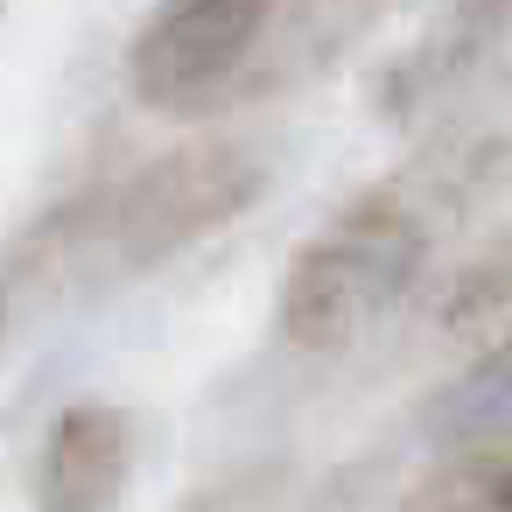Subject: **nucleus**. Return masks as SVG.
Returning a JSON list of instances; mask_svg holds the SVG:
<instances>
[{"label": "nucleus", "mask_w": 512, "mask_h": 512, "mask_svg": "<svg viewBox=\"0 0 512 512\" xmlns=\"http://www.w3.org/2000/svg\"><path fill=\"white\" fill-rule=\"evenodd\" d=\"M274 29V8L253 0H176L148 15L127 57L134 99L162 120H197L218 113L260 64V43Z\"/></svg>", "instance_id": "f03ea898"}, {"label": "nucleus", "mask_w": 512, "mask_h": 512, "mask_svg": "<svg viewBox=\"0 0 512 512\" xmlns=\"http://www.w3.org/2000/svg\"><path fill=\"white\" fill-rule=\"evenodd\" d=\"M435 421H442L456 442H484V449L512 442V337L491 344V351L470 365V379L435 407Z\"/></svg>", "instance_id": "39448f33"}, {"label": "nucleus", "mask_w": 512, "mask_h": 512, "mask_svg": "<svg viewBox=\"0 0 512 512\" xmlns=\"http://www.w3.org/2000/svg\"><path fill=\"white\" fill-rule=\"evenodd\" d=\"M134 477V428L120 407H71L57 414L43 463H36V505L43 512H113Z\"/></svg>", "instance_id": "20e7f679"}, {"label": "nucleus", "mask_w": 512, "mask_h": 512, "mask_svg": "<svg viewBox=\"0 0 512 512\" xmlns=\"http://www.w3.org/2000/svg\"><path fill=\"white\" fill-rule=\"evenodd\" d=\"M428 211H414L407 197H372L358 211H344L337 225H323L281 288V330L302 351H344L365 330H379L407 288L428 267Z\"/></svg>", "instance_id": "f257e3e1"}, {"label": "nucleus", "mask_w": 512, "mask_h": 512, "mask_svg": "<svg viewBox=\"0 0 512 512\" xmlns=\"http://www.w3.org/2000/svg\"><path fill=\"white\" fill-rule=\"evenodd\" d=\"M260 197V162L232 141L218 148H176L162 162H148L141 176H127L106 204L99 246L120 267H155L169 253H183L190 239L232 225L246 204Z\"/></svg>", "instance_id": "7ed1b4c3"}, {"label": "nucleus", "mask_w": 512, "mask_h": 512, "mask_svg": "<svg viewBox=\"0 0 512 512\" xmlns=\"http://www.w3.org/2000/svg\"><path fill=\"white\" fill-rule=\"evenodd\" d=\"M505 309H512V232H498L477 260H463V274L442 295V316L456 330H491Z\"/></svg>", "instance_id": "423d86ee"}]
</instances>
